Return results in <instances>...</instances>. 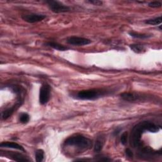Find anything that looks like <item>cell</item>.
<instances>
[{"label":"cell","instance_id":"cell-1","mask_svg":"<svg viewBox=\"0 0 162 162\" xmlns=\"http://www.w3.org/2000/svg\"><path fill=\"white\" fill-rule=\"evenodd\" d=\"M65 144L70 146H75L81 150H87L91 148L92 142L90 139L83 136L76 135L67 139L65 141Z\"/></svg>","mask_w":162,"mask_h":162},{"label":"cell","instance_id":"cell-2","mask_svg":"<svg viewBox=\"0 0 162 162\" xmlns=\"http://www.w3.org/2000/svg\"><path fill=\"white\" fill-rule=\"evenodd\" d=\"M105 94V91L101 89H88L80 91L77 93V98L83 100H94Z\"/></svg>","mask_w":162,"mask_h":162},{"label":"cell","instance_id":"cell-3","mask_svg":"<svg viewBox=\"0 0 162 162\" xmlns=\"http://www.w3.org/2000/svg\"><path fill=\"white\" fill-rule=\"evenodd\" d=\"M144 131H146V121L141 122L134 127L131 137V144H133V146L136 147L139 145L141 135Z\"/></svg>","mask_w":162,"mask_h":162},{"label":"cell","instance_id":"cell-4","mask_svg":"<svg viewBox=\"0 0 162 162\" xmlns=\"http://www.w3.org/2000/svg\"><path fill=\"white\" fill-rule=\"evenodd\" d=\"M46 3L47 4L50 10L53 12L56 13H65V12H67L70 10V8L68 6L65 5L63 3L57 1L50 0V1H47Z\"/></svg>","mask_w":162,"mask_h":162},{"label":"cell","instance_id":"cell-5","mask_svg":"<svg viewBox=\"0 0 162 162\" xmlns=\"http://www.w3.org/2000/svg\"><path fill=\"white\" fill-rule=\"evenodd\" d=\"M51 95V87L49 84H44L42 86L39 92V103L41 105L46 104L50 100Z\"/></svg>","mask_w":162,"mask_h":162},{"label":"cell","instance_id":"cell-6","mask_svg":"<svg viewBox=\"0 0 162 162\" xmlns=\"http://www.w3.org/2000/svg\"><path fill=\"white\" fill-rule=\"evenodd\" d=\"M46 15L43 14H38V13L26 14V15H23L22 16V19L24 21L30 24L41 22L44 19H46Z\"/></svg>","mask_w":162,"mask_h":162},{"label":"cell","instance_id":"cell-7","mask_svg":"<svg viewBox=\"0 0 162 162\" xmlns=\"http://www.w3.org/2000/svg\"><path fill=\"white\" fill-rule=\"evenodd\" d=\"M67 42L69 44L78 46L88 45L91 43V41L90 39L77 36H71L68 38L67 39Z\"/></svg>","mask_w":162,"mask_h":162},{"label":"cell","instance_id":"cell-8","mask_svg":"<svg viewBox=\"0 0 162 162\" xmlns=\"http://www.w3.org/2000/svg\"><path fill=\"white\" fill-rule=\"evenodd\" d=\"M121 98L127 101H136L140 100L141 96L134 92H124L120 94Z\"/></svg>","mask_w":162,"mask_h":162},{"label":"cell","instance_id":"cell-9","mask_svg":"<svg viewBox=\"0 0 162 162\" xmlns=\"http://www.w3.org/2000/svg\"><path fill=\"white\" fill-rule=\"evenodd\" d=\"M0 146L2 148H12V149H15L18 150L22 151L25 152V150L22 147L21 145L16 143V142H3L0 144Z\"/></svg>","mask_w":162,"mask_h":162},{"label":"cell","instance_id":"cell-10","mask_svg":"<svg viewBox=\"0 0 162 162\" xmlns=\"http://www.w3.org/2000/svg\"><path fill=\"white\" fill-rule=\"evenodd\" d=\"M45 45L51 47L53 49L56 50H58V51H61V52H63V51H66L67 50H69V47L65 46L62 44H60L56 42H53V41H50L47 42L46 43H45Z\"/></svg>","mask_w":162,"mask_h":162},{"label":"cell","instance_id":"cell-11","mask_svg":"<svg viewBox=\"0 0 162 162\" xmlns=\"http://www.w3.org/2000/svg\"><path fill=\"white\" fill-rule=\"evenodd\" d=\"M105 144V138L103 136H100L97 139L94 147V150L95 152H100L101 150L103 149V147Z\"/></svg>","mask_w":162,"mask_h":162},{"label":"cell","instance_id":"cell-12","mask_svg":"<svg viewBox=\"0 0 162 162\" xmlns=\"http://www.w3.org/2000/svg\"><path fill=\"white\" fill-rule=\"evenodd\" d=\"M20 103L16 105L11 108H9L7 110H5L3 113H2V118L3 120H7V119H8L10 117H11L13 113H14L15 109H16V107H17V106H20Z\"/></svg>","mask_w":162,"mask_h":162},{"label":"cell","instance_id":"cell-13","mask_svg":"<svg viewBox=\"0 0 162 162\" xmlns=\"http://www.w3.org/2000/svg\"><path fill=\"white\" fill-rule=\"evenodd\" d=\"M129 47H130L132 51H133L134 53H141L145 51L144 46L142 45H141V44H133L129 45Z\"/></svg>","mask_w":162,"mask_h":162},{"label":"cell","instance_id":"cell-14","mask_svg":"<svg viewBox=\"0 0 162 162\" xmlns=\"http://www.w3.org/2000/svg\"><path fill=\"white\" fill-rule=\"evenodd\" d=\"M10 157L12 160L15 161H29V160L27 159L25 156L22 155V154L15 153H12L10 155Z\"/></svg>","mask_w":162,"mask_h":162},{"label":"cell","instance_id":"cell-15","mask_svg":"<svg viewBox=\"0 0 162 162\" xmlns=\"http://www.w3.org/2000/svg\"><path fill=\"white\" fill-rule=\"evenodd\" d=\"M128 34H129V35H130L133 38H137V39H147V38H149L151 37V36H150V35L137 33V32H130Z\"/></svg>","mask_w":162,"mask_h":162},{"label":"cell","instance_id":"cell-16","mask_svg":"<svg viewBox=\"0 0 162 162\" xmlns=\"http://www.w3.org/2000/svg\"><path fill=\"white\" fill-rule=\"evenodd\" d=\"M145 23L149 24V25H159L161 23V16H159V17H158L146 20Z\"/></svg>","mask_w":162,"mask_h":162},{"label":"cell","instance_id":"cell-17","mask_svg":"<svg viewBox=\"0 0 162 162\" xmlns=\"http://www.w3.org/2000/svg\"><path fill=\"white\" fill-rule=\"evenodd\" d=\"M44 153L43 150H38L36 152V160L38 162H41L44 159Z\"/></svg>","mask_w":162,"mask_h":162},{"label":"cell","instance_id":"cell-18","mask_svg":"<svg viewBox=\"0 0 162 162\" xmlns=\"http://www.w3.org/2000/svg\"><path fill=\"white\" fill-rule=\"evenodd\" d=\"M19 120H20V122L22 124H27L29 122V121L30 120V117L27 114V113H22V114H21V115L20 116Z\"/></svg>","mask_w":162,"mask_h":162},{"label":"cell","instance_id":"cell-19","mask_svg":"<svg viewBox=\"0 0 162 162\" xmlns=\"http://www.w3.org/2000/svg\"><path fill=\"white\" fill-rule=\"evenodd\" d=\"M127 139H128V133H127V132H124L122 134L121 137H120L121 143L123 145H125L127 144Z\"/></svg>","mask_w":162,"mask_h":162},{"label":"cell","instance_id":"cell-20","mask_svg":"<svg viewBox=\"0 0 162 162\" xmlns=\"http://www.w3.org/2000/svg\"><path fill=\"white\" fill-rule=\"evenodd\" d=\"M148 6L151 8H160L161 7V3L160 2H152L148 4Z\"/></svg>","mask_w":162,"mask_h":162},{"label":"cell","instance_id":"cell-21","mask_svg":"<svg viewBox=\"0 0 162 162\" xmlns=\"http://www.w3.org/2000/svg\"><path fill=\"white\" fill-rule=\"evenodd\" d=\"M86 2L91 3V4H93L94 5H97V6H100L103 4L102 2L98 1V0H94V1H87Z\"/></svg>","mask_w":162,"mask_h":162},{"label":"cell","instance_id":"cell-22","mask_svg":"<svg viewBox=\"0 0 162 162\" xmlns=\"http://www.w3.org/2000/svg\"><path fill=\"white\" fill-rule=\"evenodd\" d=\"M125 154H126L128 158H133V153L129 148H127L125 150Z\"/></svg>","mask_w":162,"mask_h":162},{"label":"cell","instance_id":"cell-23","mask_svg":"<svg viewBox=\"0 0 162 162\" xmlns=\"http://www.w3.org/2000/svg\"><path fill=\"white\" fill-rule=\"evenodd\" d=\"M120 130H121L120 128H117V130H115V131H114V133H113V134H114L115 136H117V135H118V134H119V133H120Z\"/></svg>","mask_w":162,"mask_h":162}]
</instances>
